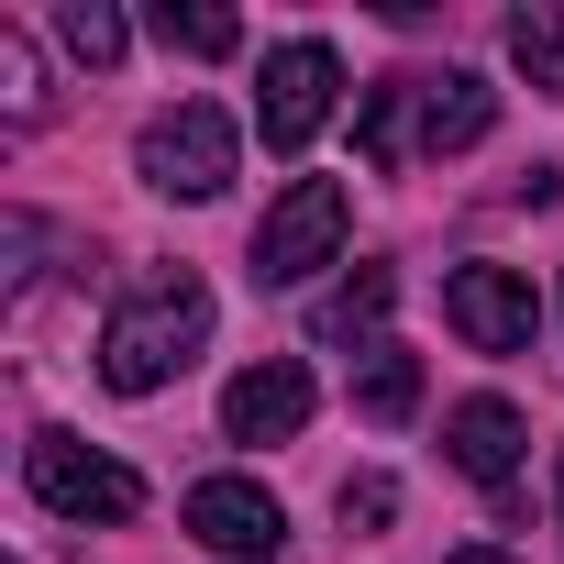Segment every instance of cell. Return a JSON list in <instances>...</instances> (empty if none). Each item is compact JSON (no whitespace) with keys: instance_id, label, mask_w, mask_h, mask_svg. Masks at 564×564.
Segmentation results:
<instances>
[{"instance_id":"1","label":"cell","mask_w":564,"mask_h":564,"mask_svg":"<svg viewBox=\"0 0 564 564\" xmlns=\"http://www.w3.org/2000/svg\"><path fill=\"white\" fill-rule=\"evenodd\" d=\"M487 133H498V89L465 78V67H443V78H388V89L355 100V144H366V166L465 155V144H487Z\"/></svg>"},{"instance_id":"2","label":"cell","mask_w":564,"mask_h":564,"mask_svg":"<svg viewBox=\"0 0 564 564\" xmlns=\"http://www.w3.org/2000/svg\"><path fill=\"white\" fill-rule=\"evenodd\" d=\"M199 344H210V289L188 265H155V276H133V300L100 322V377L122 399H155Z\"/></svg>"},{"instance_id":"3","label":"cell","mask_w":564,"mask_h":564,"mask_svg":"<svg viewBox=\"0 0 564 564\" xmlns=\"http://www.w3.org/2000/svg\"><path fill=\"white\" fill-rule=\"evenodd\" d=\"M355 232V199L333 177H300V188H276V210L254 221V289H300L311 265H333Z\"/></svg>"},{"instance_id":"4","label":"cell","mask_w":564,"mask_h":564,"mask_svg":"<svg viewBox=\"0 0 564 564\" xmlns=\"http://www.w3.org/2000/svg\"><path fill=\"white\" fill-rule=\"evenodd\" d=\"M133 166H144V188H166V199H221V188H232V122H221L210 100H177V111L144 122Z\"/></svg>"},{"instance_id":"5","label":"cell","mask_w":564,"mask_h":564,"mask_svg":"<svg viewBox=\"0 0 564 564\" xmlns=\"http://www.w3.org/2000/svg\"><path fill=\"white\" fill-rule=\"evenodd\" d=\"M23 476H34V498H45L56 520H133V509H144V476L111 465V454H89L78 432H34V443H23Z\"/></svg>"},{"instance_id":"6","label":"cell","mask_w":564,"mask_h":564,"mask_svg":"<svg viewBox=\"0 0 564 564\" xmlns=\"http://www.w3.org/2000/svg\"><path fill=\"white\" fill-rule=\"evenodd\" d=\"M333 89H344V56H333L322 34L276 45V56H265V89H254V133H265V155H300V144L333 122Z\"/></svg>"},{"instance_id":"7","label":"cell","mask_w":564,"mask_h":564,"mask_svg":"<svg viewBox=\"0 0 564 564\" xmlns=\"http://www.w3.org/2000/svg\"><path fill=\"white\" fill-rule=\"evenodd\" d=\"M188 542H210L221 564H276L289 553V509H276L254 476H199L188 487Z\"/></svg>"},{"instance_id":"8","label":"cell","mask_w":564,"mask_h":564,"mask_svg":"<svg viewBox=\"0 0 564 564\" xmlns=\"http://www.w3.org/2000/svg\"><path fill=\"white\" fill-rule=\"evenodd\" d=\"M443 322H454L476 355H520V344L542 333V300H531L520 265H454V276H443Z\"/></svg>"},{"instance_id":"9","label":"cell","mask_w":564,"mask_h":564,"mask_svg":"<svg viewBox=\"0 0 564 564\" xmlns=\"http://www.w3.org/2000/svg\"><path fill=\"white\" fill-rule=\"evenodd\" d=\"M311 399H322V388H311L300 355H265V366H243V377L221 388V432H232V443H300V432H311Z\"/></svg>"},{"instance_id":"10","label":"cell","mask_w":564,"mask_h":564,"mask_svg":"<svg viewBox=\"0 0 564 564\" xmlns=\"http://www.w3.org/2000/svg\"><path fill=\"white\" fill-rule=\"evenodd\" d=\"M443 454H454L476 487L509 498V476H520V410H509V399H465V410H443Z\"/></svg>"},{"instance_id":"11","label":"cell","mask_w":564,"mask_h":564,"mask_svg":"<svg viewBox=\"0 0 564 564\" xmlns=\"http://www.w3.org/2000/svg\"><path fill=\"white\" fill-rule=\"evenodd\" d=\"M388 300H399V276H388V265H355L344 289L311 311V333H322V344H366V355H377V344H388V333H377V322H388Z\"/></svg>"},{"instance_id":"12","label":"cell","mask_w":564,"mask_h":564,"mask_svg":"<svg viewBox=\"0 0 564 564\" xmlns=\"http://www.w3.org/2000/svg\"><path fill=\"white\" fill-rule=\"evenodd\" d=\"M355 410H366L377 432H399V421L421 410V355H410V344H377V355L355 366Z\"/></svg>"},{"instance_id":"13","label":"cell","mask_w":564,"mask_h":564,"mask_svg":"<svg viewBox=\"0 0 564 564\" xmlns=\"http://www.w3.org/2000/svg\"><path fill=\"white\" fill-rule=\"evenodd\" d=\"M509 67H520L531 89H553V100H564V12H553V0L509 12Z\"/></svg>"},{"instance_id":"14","label":"cell","mask_w":564,"mask_h":564,"mask_svg":"<svg viewBox=\"0 0 564 564\" xmlns=\"http://www.w3.org/2000/svg\"><path fill=\"white\" fill-rule=\"evenodd\" d=\"M56 34H67V56H78V67H122V45H133L111 0H67V23H56Z\"/></svg>"},{"instance_id":"15","label":"cell","mask_w":564,"mask_h":564,"mask_svg":"<svg viewBox=\"0 0 564 564\" xmlns=\"http://www.w3.org/2000/svg\"><path fill=\"white\" fill-rule=\"evenodd\" d=\"M155 34H166L177 56H232V45H243V23H232V12H210V0H188V12L166 0V12H155Z\"/></svg>"},{"instance_id":"16","label":"cell","mask_w":564,"mask_h":564,"mask_svg":"<svg viewBox=\"0 0 564 564\" xmlns=\"http://www.w3.org/2000/svg\"><path fill=\"white\" fill-rule=\"evenodd\" d=\"M0 100H12V122H34V111H45V78H34V45H23L12 23H0Z\"/></svg>"},{"instance_id":"17","label":"cell","mask_w":564,"mask_h":564,"mask_svg":"<svg viewBox=\"0 0 564 564\" xmlns=\"http://www.w3.org/2000/svg\"><path fill=\"white\" fill-rule=\"evenodd\" d=\"M333 509H344V531H366V542H377V531L399 520V487H388V476H344V498H333Z\"/></svg>"},{"instance_id":"18","label":"cell","mask_w":564,"mask_h":564,"mask_svg":"<svg viewBox=\"0 0 564 564\" xmlns=\"http://www.w3.org/2000/svg\"><path fill=\"white\" fill-rule=\"evenodd\" d=\"M443 564H520V553H498V542H465V553H443Z\"/></svg>"},{"instance_id":"19","label":"cell","mask_w":564,"mask_h":564,"mask_svg":"<svg viewBox=\"0 0 564 564\" xmlns=\"http://www.w3.org/2000/svg\"><path fill=\"white\" fill-rule=\"evenodd\" d=\"M553 487H564V476H553Z\"/></svg>"}]
</instances>
